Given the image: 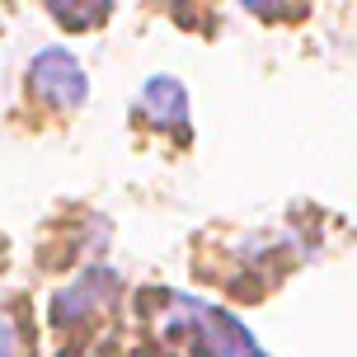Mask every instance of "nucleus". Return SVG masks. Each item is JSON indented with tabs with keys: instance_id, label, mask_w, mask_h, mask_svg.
<instances>
[{
	"instance_id": "1",
	"label": "nucleus",
	"mask_w": 357,
	"mask_h": 357,
	"mask_svg": "<svg viewBox=\"0 0 357 357\" xmlns=\"http://www.w3.org/2000/svg\"><path fill=\"white\" fill-rule=\"evenodd\" d=\"M165 310H169V320H160V329L169 339H178L193 357H268L250 329H240V320H231L226 310L207 301L165 296Z\"/></svg>"
},
{
	"instance_id": "2",
	"label": "nucleus",
	"mask_w": 357,
	"mask_h": 357,
	"mask_svg": "<svg viewBox=\"0 0 357 357\" xmlns=\"http://www.w3.org/2000/svg\"><path fill=\"white\" fill-rule=\"evenodd\" d=\"M85 71L71 52L61 47H47V52L33 56L29 66V94H33L43 108H80L85 104Z\"/></svg>"
},
{
	"instance_id": "3",
	"label": "nucleus",
	"mask_w": 357,
	"mask_h": 357,
	"mask_svg": "<svg viewBox=\"0 0 357 357\" xmlns=\"http://www.w3.org/2000/svg\"><path fill=\"white\" fill-rule=\"evenodd\" d=\"M113 287H118V278H113L108 268H89V273H80V278H75V282L52 301V324L71 329V324L89 320L99 305L113 301Z\"/></svg>"
},
{
	"instance_id": "4",
	"label": "nucleus",
	"mask_w": 357,
	"mask_h": 357,
	"mask_svg": "<svg viewBox=\"0 0 357 357\" xmlns=\"http://www.w3.org/2000/svg\"><path fill=\"white\" fill-rule=\"evenodd\" d=\"M137 118H146L151 127H165L174 137H188V94H183V85L169 80V75H155L137 99Z\"/></svg>"
},
{
	"instance_id": "5",
	"label": "nucleus",
	"mask_w": 357,
	"mask_h": 357,
	"mask_svg": "<svg viewBox=\"0 0 357 357\" xmlns=\"http://www.w3.org/2000/svg\"><path fill=\"white\" fill-rule=\"evenodd\" d=\"M47 10L61 29L71 33H94L108 15H113V0H47Z\"/></svg>"
},
{
	"instance_id": "6",
	"label": "nucleus",
	"mask_w": 357,
	"mask_h": 357,
	"mask_svg": "<svg viewBox=\"0 0 357 357\" xmlns=\"http://www.w3.org/2000/svg\"><path fill=\"white\" fill-rule=\"evenodd\" d=\"M0 357H24V348H19V324L10 310H0Z\"/></svg>"
},
{
	"instance_id": "7",
	"label": "nucleus",
	"mask_w": 357,
	"mask_h": 357,
	"mask_svg": "<svg viewBox=\"0 0 357 357\" xmlns=\"http://www.w3.org/2000/svg\"><path fill=\"white\" fill-rule=\"evenodd\" d=\"M245 10H254L259 19H287L291 15V0H240Z\"/></svg>"
}]
</instances>
